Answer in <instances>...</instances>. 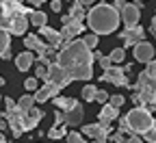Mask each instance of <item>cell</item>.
<instances>
[{
    "instance_id": "6da1fadb",
    "label": "cell",
    "mask_w": 156,
    "mask_h": 143,
    "mask_svg": "<svg viewBox=\"0 0 156 143\" xmlns=\"http://www.w3.org/2000/svg\"><path fill=\"white\" fill-rule=\"evenodd\" d=\"M56 61L65 67L72 80H91L93 78V50L87 48L85 39H72L61 50Z\"/></svg>"
},
{
    "instance_id": "7a4b0ae2",
    "label": "cell",
    "mask_w": 156,
    "mask_h": 143,
    "mask_svg": "<svg viewBox=\"0 0 156 143\" xmlns=\"http://www.w3.org/2000/svg\"><path fill=\"white\" fill-rule=\"evenodd\" d=\"M30 11L20 0H0V26L11 35H24L30 26Z\"/></svg>"
},
{
    "instance_id": "3957f363",
    "label": "cell",
    "mask_w": 156,
    "mask_h": 143,
    "mask_svg": "<svg viewBox=\"0 0 156 143\" xmlns=\"http://www.w3.org/2000/svg\"><path fill=\"white\" fill-rule=\"evenodd\" d=\"M87 26L98 33V35H111L122 22V11L113 7V5H106V2H100V5H93L89 7L87 11Z\"/></svg>"
},
{
    "instance_id": "277c9868",
    "label": "cell",
    "mask_w": 156,
    "mask_h": 143,
    "mask_svg": "<svg viewBox=\"0 0 156 143\" xmlns=\"http://www.w3.org/2000/svg\"><path fill=\"white\" fill-rule=\"evenodd\" d=\"M154 124V117H152V111L145 109V106H134L132 111H128V115H124L119 119V126H128L130 132L134 134H145Z\"/></svg>"
},
{
    "instance_id": "5b68a950",
    "label": "cell",
    "mask_w": 156,
    "mask_h": 143,
    "mask_svg": "<svg viewBox=\"0 0 156 143\" xmlns=\"http://www.w3.org/2000/svg\"><path fill=\"white\" fill-rule=\"evenodd\" d=\"M136 93L141 95L143 106L154 102L156 100V76H152L150 72H141L139 78H136Z\"/></svg>"
},
{
    "instance_id": "8992f818",
    "label": "cell",
    "mask_w": 156,
    "mask_h": 143,
    "mask_svg": "<svg viewBox=\"0 0 156 143\" xmlns=\"http://www.w3.org/2000/svg\"><path fill=\"white\" fill-rule=\"evenodd\" d=\"M44 83H54L61 89H65L72 83V78H69V74L65 72V67L58 63V61H52V63L48 65V78L44 80Z\"/></svg>"
},
{
    "instance_id": "52a82bcc",
    "label": "cell",
    "mask_w": 156,
    "mask_h": 143,
    "mask_svg": "<svg viewBox=\"0 0 156 143\" xmlns=\"http://www.w3.org/2000/svg\"><path fill=\"white\" fill-rule=\"evenodd\" d=\"M100 80H104V83H111V85H117V87H130L128 76H126V67H117V65L104 70V76H102Z\"/></svg>"
},
{
    "instance_id": "ba28073f",
    "label": "cell",
    "mask_w": 156,
    "mask_h": 143,
    "mask_svg": "<svg viewBox=\"0 0 156 143\" xmlns=\"http://www.w3.org/2000/svg\"><path fill=\"white\" fill-rule=\"evenodd\" d=\"M83 134L89 139H100V141H108L111 139V126L108 121H100V124H89L83 126Z\"/></svg>"
},
{
    "instance_id": "9c48e42d",
    "label": "cell",
    "mask_w": 156,
    "mask_h": 143,
    "mask_svg": "<svg viewBox=\"0 0 156 143\" xmlns=\"http://www.w3.org/2000/svg\"><path fill=\"white\" fill-rule=\"evenodd\" d=\"M122 39L126 41V46H136L141 39H145V28H141L139 24L126 26V30H122Z\"/></svg>"
},
{
    "instance_id": "30bf717a",
    "label": "cell",
    "mask_w": 156,
    "mask_h": 143,
    "mask_svg": "<svg viewBox=\"0 0 156 143\" xmlns=\"http://www.w3.org/2000/svg\"><path fill=\"white\" fill-rule=\"evenodd\" d=\"M134 59L139 61V63H150L154 59V46L150 41H145V39H141V41L134 46Z\"/></svg>"
},
{
    "instance_id": "8fae6325",
    "label": "cell",
    "mask_w": 156,
    "mask_h": 143,
    "mask_svg": "<svg viewBox=\"0 0 156 143\" xmlns=\"http://www.w3.org/2000/svg\"><path fill=\"white\" fill-rule=\"evenodd\" d=\"M139 17H141V7L139 5H126L122 9V22L126 26H136L139 24Z\"/></svg>"
},
{
    "instance_id": "7c38bea8",
    "label": "cell",
    "mask_w": 156,
    "mask_h": 143,
    "mask_svg": "<svg viewBox=\"0 0 156 143\" xmlns=\"http://www.w3.org/2000/svg\"><path fill=\"white\" fill-rule=\"evenodd\" d=\"M58 91H61V87H58V85H54V83H44V87H39V89L35 91V100L44 104V102H48V100L56 98V95H58Z\"/></svg>"
},
{
    "instance_id": "4fadbf2b",
    "label": "cell",
    "mask_w": 156,
    "mask_h": 143,
    "mask_svg": "<svg viewBox=\"0 0 156 143\" xmlns=\"http://www.w3.org/2000/svg\"><path fill=\"white\" fill-rule=\"evenodd\" d=\"M39 30H41V37L46 39L50 46H54V48H63V46H65V39H63L61 30H54V28H50L48 24H46V26H41Z\"/></svg>"
},
{
    "instance_id": "5bb4252c",
    "label": "cell",
    "mask_w": 156,
    "mask_h": 143,
    "mask_svg": "<svg viewBox=\"0 0 156 143\" xmlns=\"http://www.w3.org/2000/svg\"><path fill=\"white\" fill-rule=\"evenodd\" d=\"M83 119H85V106L80 104V102H78L74 109L65 111V124H67V126H72V128L80 126V124H83Z\"/></svg>"
},
{
    "instance_id": "9a60e30c",
    "label": "cell",
    "mask_w": 156,
    "mask_h": 143,
    "mask_svg": "<svg viewBox=\"0 0 156 143\" xmlns=\"http://www.w3.org/2000/svg\"><path fill=\"white\" fill-rule=\"evenodd\" d=\"M83 30H85V26H83V22H80V20H72L69 24H63V28H61V35H63L65 44H67V41H72V39H74L76 35H80Z\"/></svg>"
},
{
    "instance_id": "2e32d148",
    "label": "cell",
    "mask_w": 156,
    "mask_h": 143,
    "mask_svg": "<svg viewBox=\"0 0 156 143\" xmlns=\"http://www.w3.org/2000/svg\"><path fill=\"white\" fill-rule=\"evenodd\" d=\"M0 56L11 59V33L0 26Z\"/></svg>"
},
{
    "instance_id": "e0dca14e",
    "label": "cell",
    "mask_w": 156,
    "mask_h": 143,
    "mask_svg": "<svg viewBox=\"0 0 156 143\" xmlns=\"http://www.w3.org/2000/svg\"><path fill=\"white\" fill-rule=\"evenodd\" d=\"M33 61H35L33 52H30V50H24L22 54H17V56H15V67H17L20 72H26V70H30Z\"/></svg>"
},
{
    "instance_id": "ac0fdd59",
    "label": "cell",
    "mask_w": 156,
    "mask_h": 143,
    "mask_svg": "<svg viewBox=\"0 0 156 143\" xmlns=\"http://www.w3.org/2000/svg\"><path fill=\"white\" fill-rule=\"evenodd\" d=\"M98 117H100V121H108L111 124V121H115L117 117H119V109L113 106L111 102H106V104H102V111H100Z\"/></svg>"
},
{
    "instance_id": "d6986e66",
    "label": "cell",
    "mask_w": 156,
    "mask_h": 143,
    "mask_svg": "<svg viewBox=\"0 0 156 143\" xmlns=\"http://www.w3.org/2000/svg\"><path fill=\"white\" fill-rule=\"evenodd\" d=\"M41 117H44V113L39 111V109H28L26 111V132L28 130H33V128H37V124L41 121Z\"/></svg>"
},
{
    "instance_id": "ffe728a7",
    "label": "cell",
    "mask_w": 156,
    "mask_h": 143,
    "mask_svg": "<svg viewBox=\"0 0 156 143\" xmlns=\"http://www.w3.org/2000/svg\"><path fill=\"white\" fill-rule=\"evenodd\" d=\"M52 102H54V106H56V109H61V111H69V109H74V106L78 104V100H76V98H63V95L52 98Z\"/></svg>"
},
{
    "instance_id": "44dd1931",
    "label": "cell",
    "mask_w": 156,
    "mask_h": 143,
    "mask_svg": "<svg viewBox=\"0 0 156 143\" xmlns=\"http://www.w3.org/2000/svg\"><path fill=\"white\" fill-rule=\"evenodd\" d=\"M46 24H48V15H46L44 11H30V26L41 28V26H46Z\"/></svg>"
},
{
    "instance_id": "7402d4cb",
    "label": "cell",
    "mask_w": 156,
    "mask_h": 143,
    "mask_svg": "<svg viewBox=\"0 0 156 143\" xmlns=\"http://www.w3.org/2000/svg\"><path fill=\"white\" fill-rule=\"evenodd\" d=\"M69 13H72V17H74V20H80V22H83V17H87V7L80 2V0H78V2H72Z\"/></svg>"
},
{
    "instance_id": "603a6c76",
    "label": "cell",
    "mask_w": 156,
    "mask_h": 143,
    "mask_svg": "<svg viewBox=\"0 0 156 143\" xmlns=\"http://www.w3.org/2000/svg\"><path fill=\"white\" fill-rule=\"evenodd\" d=\"M35 102H37V100H35V95H30V93H24L22 98L17 100V106L22 109V111H28V109H33V106H35Z\"/></svg>"
},
{
    "instance_id": "cb8c5ba5",
    "label": "cell",
    "mask_w": 156,
    "mask_h": 143,
    "mask_svg": "<svg viewBox=\"0 0 156 143\" xmlns=\"http://www.w3.org/2000/svg\"><path fill=\"white\" fill-rule=\"evenodd\" d=\"M24 46H26V50H39L44 44H41V39L37 35H26L24 37Z\"/></svg>"
},
{
    "instance_id": "d4e9b609",
    "label": "cell",
    "mask_w": 156,
    "mask_h": 143,
    "mask_svg": "<svg viewBox=\"0 0 156 143\" xmlns=\"http://www.w3.org/2000/svg\"><path fill=\"white\" fill-rule=\"evenodd\" d=\"M95 93H98V87H95V85H85V87H83V100L95 102Z\"/></svg>"
},
{
    "instance_id": "484cf974",
    "label": "cell",
    "mask_w": 156,
    "mask_h": 143,
    "mask_svg": "<svg viewBox=\"0 0 156 143\" xmlns=\"http://www.w3.org/2000/svg\"><path fill=\"white\" fill-rule=\"evenodd\" d=\"M46 134H48L50 139H54V141H58V139H63V137H65L67 132H65V128H63V126H52V128H50V130H48Z\"/></svg>"
},
{
    "instance_id": "4316f807",
    "label": "cell",
    "mask_w": 156,
    "mask_h": 143,
    "mask_svg": "<svg viewBox=\"0 0 156 143\" xmlns=\"http://www.w3.org/2000/svg\"><path fill=\"white\" fill-rule=\"evenodd\" d=\"M98 37H100L98 33H89V35H85V37H83L89 50H95V46H98Z\"/></svg>"
},
{
    "instance_id": "83f0119b",
    "label": "cell",
    "mask_w": 156,
    "mask_h": 143,
    "mask_svg": "<svg viewBox=\"0 0 156 143\" xmlns=\"http://www.w3.org/2000/svg\"><path fill=\"white\" fill-rule=\"evenodd\" d=\"M108 56L113 59V63H122V61L126 59V52H124V48H115V50H111Z\"/></svg>"
},
{
    "instance_id": "f1b7e54d",
    "label": "cell",
    "mask_w": 156,
    "mask_h": 143,
    "mask_svg": "<svg viewBox=\"0 0 156 143\" xmlns=\"http://www.w3.org/2000/svg\"><path fill=\"white\" fill-rule=\"evenodd\" d=\"M67 143H85L83 132H67Z\"/></svg>"
},
{
    "instance_id": "f546056e",
    "label": "cell",
    "mask_w": 156,
    "mask_h": 143,
    "mask_svg": "<svg viewBox=\"0 0 156 143\" xmlns=\"http://www.w3.org/2000/svg\"><path fill=\"white\" fill-rule=\"evenodd\" d=\"M143 137H145V141H147V143H156V119H154L152 128H150V130H147Z\"/></svg>"
},
{
    "instance_id": "4dcf8cb0",
    "label": "cell",
    "mask_w": 156,
    "mask_h": 143,
    "mask_svg": "<svg viewBox=\"0 0 156 143\" xmlns=\"http://www.w3.org/2000/svg\"><path fill=\"white\" fill-rule=\"evenodd\" d=\"M108 102H111L113 106L119 109V106L124 104V102H126V98H124V95H119V93H115V95H111V98H108Z\"/></svg>"
},
{
    "instance_id": "1f68e13d",
    "label": "cell",
    "mask_w": 156,
    "mask_h": 143,
    "mask_svg": "<svg viewBox=\"0 0 156 143\" xmlns=\"http://www.w3.org/2000/svg\"><path fill=\"white\" fill-rule=\"evenodd\" d=\"M108 98H111V95H108L104 89H98V93H95V102H100V104H106Z\"/></svg>"
},
{
    "instance_id": "d6a6232c",
    "label": "cell",
    "mask_w": 156,
    "mask_h": 143,
    "mask_svg": "<svg viewBox=\"0 0 156 143\" xmlns=\"http://www.w3.org/2000/svg\"><path fill=\"white\" fill-rule=\"evenodd\" d=\"M35 72H37V78H41V80H46V78H48V65H44V63H39Z\"/></svg>"
},
{
    "instance_id": "836d02e7",
    "label": "cell",
    "mask_w": 156,
    "mask_h": 143,
    "mask_svg": "<svg viewBox=\"0 0 156 143\" xmlns=\"http://www.w3.org/2000/svg\"><path fill=\"white\" fill-rule=\"evenodd\" d=\"M61 124H65V111L56 109V115H54V126H61Z\"/></svg>"
},
{
    "instance_id": "e575fe53",
    "label": "cell",
    "mask_w": 156,
    "mask_h": 143,
    "mask_svg": "<svg viewBox=\"0 0 156 143\" xmlns=\"http://www.w3.org/2000/svg\"><path fill=\"white\" fill-rule=\"evenodd\" d=\"M24 89L26 91H37V78H26L24 80Z\"/></svg>"
},
{
    "instance_id": "d590c367",
    "label": "cell",
    "mask_w": 156,
    "mask_h": 143,
    "mask_svg": "<svg viewBox=\"0 0 156 143\" xmlns=\"http://www.w3.org/2000/svg\"><path fill=\"white\" fill-rule=\"evenodd\" d=\"M98 63H100L102 70H108V67H113V59H111V56H102L100 61H98Z\"/></svg>"
},
{
    "instance_id": "8d00e7d4",
    "label": "cell",
    "mask_w": 156,
    "mask_h": 143,
    "mask_svg": "<svg viewBox=\"0 0 156 143\" xmlns=\"http://www.w3.org/2000/svg\"><path fill=\"white\" fill-rule=\"evenodd\" d=\"M5 109H7V113L15 111V109H17V102H13L11 98H5Z\"/></svg>"
},
{
    "instance_id": "74e56055",
    "label": "cell",
    "mask_w": 156,
    "mask_h": 143,
    "mask_svg": "<svg viewBox=\"0 0 156 143\" xmlns=\"http://www.w3.org/2000/svg\"><path fill=\"white\" fill-rule=\"evenodd\" d=\"M111 141H115V143H126V137H124V132H122V130H117V132H113Z\"/></svg>"
},
{
    "instance_id": "f35d334b",
    "label": "cell",
    "mask_w": 156,
    "mask_h": 143,
    "mask_svg": "<svg viewBox=\"0 0 156 143\" xmlns=\"http://www.w3.org/2000/svg\"><path fill=\"white\" fill-rule=\"evenodd\" d=\"M7 126H9V115L5 111V113H0V130H7Z\"/></svg>"
},
{
    "instance_id": "ab89813d",
    "label": "cell",
    "mask_w": 156,
    "mask_h": 143,
    "mask_svg": "<svg viewBox=\"0 0 156 143\" xmlns=\"http://www.w3.org/2000/svg\"><path fill=\"white\" fill-rule=\"evenodd\" d=\"M145 72H150L152 76H156V61L154 59L150 61V63H145Z\"/></svg>"
},
{
    "instance_id": "60d3db41",
    "label": "cell",
    "mask_w": 156,
    "mask_h": 143,
    "mask_svg": "<svg viewBox=\"0 0 156 143\" xmlns=\"http://www.w3.org/2000/svg\"><path fill=\"white\" fill-rule=\"evenodd\" d=\"M126 143H143V139H141L139 134H134V132H132V134L128 137V141H126Z\"/></svg>"
},
{
    "instance_id": "b9f144b4",
    "label": "cell",
    "mask_w": 156,
    "mask_h": 143,
    "mask_svg": "<svg viewBox=\"0 0 156 143\" xmlns=\"http://www.w3.org/2000/svg\"><path fill=\"white\" fill-rule=\"evenodd\" d=\"M50 7H52V11H61V0H50Z\"/></svg>"
},
{
    "instance_id": "7bdbcfd3",
    "label": "cell",
    "mask_w": 156,
    "mask_h": 143,
    "mask_svg": "<svg viewBox=\"0 0 156 143\" xmlns=\"http://www.w3.org/2000/svg\"><path fill=\"white\" fill-rule=\"evenodd\" d=\"M72 20H74V17H72V13H63V15H61V22H63V24H69Z\"/></svg>"
},
{
    "instance_id": "ee69618b",
    "label": "cell",
    "mask_w": 156,
    "mask_h": 143,
    "mask_svg": "<svg viewBox=\"0 0 156 143\" xmlns=\"http://www.w3.org/2000/svg\"><path fill=\"white\" fill-rule=\"evenodd\" d=\"M113 7H117V9L122 11V9L126 7V2H124V0H115V2H113Z\"/></svg>"
},
{
    "instance_id": "f6af8a7d",
    "label": "cell",
    "mask_w": 156,
    "mask_h": 143,
    "mask_svg": "<svg viewBox=\"0 0 156 143\" xmlns=\"http://www.w3.org/2000/svg\"><path fill=\"white\" fill-rule=\"evenodd\" d=\"M150 30H152V35L156 37V15L152 17V26H150Z\"/></svg>"
},
{
    "instance_id": "bcb514c9",
    "label": "cell",
    "mask_w": 156,
    "mask_h": 143,
    "mask_svg": "<svg viewBox=\"0 0 156 143\" xmlns=\"http://www.w3.org/2000/svg\"><path fill=\"white\" fill-rule=\"evenodd\" d=\"M102 56H104V54H102V52H100V50H93V59H95V61H100V59H102Z\"/></svg>"
},
{
    "instance_id": "7dc6e473",
    "label": "cell",
    "mask_w": 156,
    "mask_h": 143,
    "mask_svg": "<svg viewBox=\"0 0 156 143\" xmlns=\"http://www.w3.org/2000/svg\"><path fill=\"white\" fill-rule=\"evenodd\" d=\"M28 2H30V5H35V7H41L46 0H28Z\"/></svg>"
},
{
    "instance_id": "c3c4849f",
    "label": "cell",
    "mask_w": 156,
    "mask_h": 143,
    "mask_svg": "<svg viewBox=\"0 0 156 143\" xmlns=\"http://www.w3.org/2000/svg\"><path fill=\"white\" fill-rule=\"evenodd\" d=\"M80 2H83V5L89 9V7H93V2H95V0H80Z\"/></svg>"
},
{
    "instance_id": "681fc988",
    "label": "cell",
    "mask_w": 156,
    "mask_h": 143,
    "mask_svg": "<svg viewBox=\"0 0 156 143\" xmlns=\"http://www.w3.org/2000/svg\"><path fill=\"white\" fill-rule=\"evenodd\" d=\"M145 109H150V111H152V113H154V111H156V100H154V102H150V104H147V106H145Z\"/></svg>"
},
{
    "instance_id": "f907efd6",
    "label": "cell",
    "mask_w": 156,
    "mask_h": 143,
    "mask_svg": "<svg viewBox=\"0 0 156 143\" xmlns=\"http://www.w3.org/2000/svg\"><path fill=\"white\" fill-rule=\"evenodd\" d=\"M0 143H7V137H5L2 132H0Z\"/></svg>"
},
{
    "instance_id": "816d5d0a",
    "label": "cell",
    "mask_w": 156,
    "mask_h": 143,
    "mask_svg": "<svg viewBox=\"0 0 156 143\" xmlns=\"http://www.w3.org/2000/svg\"><path fill=\"white\" fill-rule=\"evenodd\" d=\"M89 143H106V141H100V139H91Z\"/></svg>"
},
{
    "instance_id": "f5cc1de1",
    "label": "cell",
    "mask_w": 156,
    "mask_h": 143,
    "mask_svg": "<svg viewBox=\"0 0 156 143\" xmlns=\"http://www.w3.org/2000/svg\"><path fill=\"white\" fill-rule=\"evenodd\" d=\"M0 85H5V78H2V76H0Z\"/></svg>"
},
{
    "instance_id": "db71d44e",
    "label": "cell",
    "mask_w": 156,
    "mask_h": 143,
    "mask_svg": "<svg viewBox=\"0 0 156 143\" xmlns=\"http://www.w3.org/2000/svg\"><path fill=\"white\" fill-rule=\"evenodd\" d=\"M2 100H5V98H2V95H0V102H2Z\"/></svg>"
},
{
    "instance_id": "11a10c76",
    "label": "cell",
    "mask_w": 156,
    "mask_h": 143,
    "mask_svg": "<svg viewBox=\"0 0 156 143\" xmlns=\"http://www.w3.org/2000/svg\"><path fill=\"white\" fill-rule=\"evenodd\" d=\"M100 2H106V0H100Z\"/></svg>"
},
{
    "instance_id": "9f6ffc18",
    "label": "cell",
    "mask_w": 156,
    "mask_h": 143,
    "mask_svg": "<svg viewBox=\"0 0 156 143\" xmlns=\"http://www.w3.org/2000/svg\"><path fill=\"white\" fill-rule=\"evenodd\" d=\"M136 2H141V0H136Z\"/></svg>"
}]
</instances>
